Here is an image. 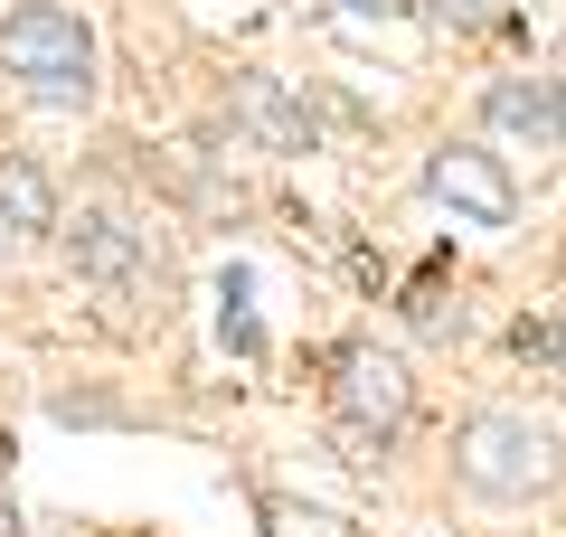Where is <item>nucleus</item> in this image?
I'll list each match as a JSON object with an SVG mask.
<instances>
[{
	"label": "nucleus",
	"mask_w": 566,
	"mask_h": 537,
	"mask_svg": "<svg viewBox=\"0 0 566 537\" xmlns=\"http://www.w3.org/2000/svg\"><path fill=\"white\" fill-rule=\"evenodd\" d=\"M0 76L39 114H85L104 95V39L66 0H10L0 10Z\"/></svg>",
	"instance_id": "obj_1"
},
{
	"label": "nucleus",
	"mask_w": 566,
	"mask_h": 537,
	"mask_svg": "<svg viewBox=\"0 0 566 537\" xmlns=\"http://www.w3.org/2000/svg\"><path fill=\"white\" fill-rule=\"evenodd\" d=\"M453 481L491 509H520V499H547L566 481V424L538 415V406H472L453 424Z\"/></svg>",
	"instance_id": "obj_2"
},
{
	"label": "nucleus",
	"mask_w": 566,
	"mask_h": 537,
	"mask_svg": "<svg viewBox=\"0 0 566 537\" xmlns=\"http://www.w3.org/2000/svg\"><path fill=\"white\" fill-rule=\"evenodd\" d=\"M322 406H331V434L359 462H378L387 443L416 424V368H406L397 349H378V339H349V349H331Z\"/></svg>",
	"instance_id": "obj_3"
},
{
	"label": "nucleus",
	"mask_w": 566,
	"mask_h": 537,
	"mask_svg": "<svg viewBox=\"0 0 566 537\" xmlns=\"http://www.w3.org/2000/svg\"><path fill=\"white\" fill-rule=\"evenodd\" d=\"M57 245H66V264H76V283H95V293H151V283L170 274V255H161V227L142 218V208H114V199H95V208H76V218L57 227Z\"/></svg>",
	"instance_id": "obj_4"
},
{
	"label": "nucleus",
	"mask_w": 566,
	"mask_h": 537,
	"mask_svg": "<svg viewBox=\"0 0 566 537\" xmlns=\"http://www.w3.org/2000/svg\"><path fill=\"white\" fill-rule=\"evenodd\" d=\"M416 179H424V199L453 208L463 227H520V170H510V151L482 141V133H444L424 151Z\"/></svg>",
	"instance_id": "obj_5"
},
{
	"label": "nucleus",
	"mask_w": 566,
	"mask_h": 537,
	"mask_svg": "<svg viewBox=\"0 0 566 537\" xmlns=\"http://www.w3.org/2000/svg\"><path fill=\"white\" fill-rule=\"evenodd\" d=\"M227 133H245L274 160H303V151H322V104L274 66H237L227 76Z\"/></svg>",
	"instance_id": "obj_6"
},
{
	"label": "nucleus",
	"mask_w": 566,
	"mask_h": 537,
	"mask_svg": "<svg viewBox=\"0 0 566 537\" xmlns=\"http://www.w3.org/2000/svg\"><path fill=\"white\" fill-rule=\"evenodd\" d=\"M482 141L528 151V170H557L566 160V95H557V76H491L482 85Z\"/></svg>",
	"instance_id": "obj_7"
},
{
	"label": "nucleus",
	"mask_w": 566,
	"mask_h": 537,
	"mask_svg": "<svg viewBox=\"0 0 566 537\" xmlns=\"http://www.w3.org/2000/svg\"><path fill=\"white\" fill-rule=\"evenodd\" d=\"M66 227V189L39 151H0V236H57Z\"/></svg>",
	"instance_id": "obj_8"
},
{
	"label": "nucleus",
	"mask_w": 566,
	"mask_h": 537,
	"mask_svg": "<svg viewBox=\"0 0 566 537\" xmlns=\"http://www.w3.org/2000/svg\"><path fill=\"white\" fill-rule=\"evenodd\" d=\"M453 255H434V264H424V274L416 283H406V293H397V320H406V330H416V339H463L472 330V312H463V293H453Z\"/></svg>",
	"instance_id": "obj_9"
},
{
	"label": "nucleus",
	"mask_w": 566,
	"mask_h": 537,
	"mask_svg": "<svg viewBox=\"0 0 566 537\" xmlns=\"http://www.w3.org/2000/svg\"><path fill=\"white\" fill-rule=\"evenodd\" d=\"M406 10H416L424 29H444V39H482V29L501 20L510 0H406Z\"/></svg>",
	"instance_id": "obj_10"
},
{
	"label": "nucleus",
	"mask_w": 566,
	"mask_h": 537,
	"mask_svg": "<svg viewBox=\"0 0 566 537\" xmlns=\"http://www.w3.org/2000/svg\"><path fill=\"white\" fill-rule=\"evenodd\" d=\"M264 537H359L340 509H312V499H264Z\"/></svg>",
	"instance_id": "obj_11"
},
{
	"label": "nucleus",
	"mask_w": 566,
	"mask_h": 537,
	"mask_svg": "<svg viewBox=\"0 0 566 537\" xmlns=\"http://www.w3.org/2000/svg\"><path fill=\"white\" fill-rule=\"evenodd\" d=\"M557 330H566V320H520L510 349H520V358H557Z\"/></svg>",
	"instance_id": "obj_12"
},
{
	"label": "nucleus",
	"mask_w": 566,
	"mask_h": 537,
	"mask_svg": "<svg viewBox=\"0 0 566 537\" xmlns=\"http://www.w3.org/2000/svg\"><path fill=\"white\" fill-rule=\"evenodd\" d=\"M10 462H20V443H10V424H0V481H10Z\"/></svg>",
	"instance_id": "obj_13"
},
{
	"label": "nucleus",
	"mask_w": 566,
	"mask_h": 537,
	"mask_svg": "<svg viewBox=\"0 0 566 537\" xmlns=\"http://www.w3.org/2000/svg\"><path fill=\"white\" fill-rule=\"evenodd\" d=\"M557 387H566V330H557Z\"/></svg>",
	"instance_id": "obj_14"
},
{
	"label": "nucleus",
	"mask_w": 566,
	"mask_h": 537,
	"mask_svg": "<svg viewBox=\"0 0 566 537\" xmlns=\"http://www.w3.org/2000/svg\"><path fill=\"white\" fill-rule=\"evenodd\" d=\"M557 95H566V76H557Z\"/></svg>",
	"instance_id": "obj_15"
}]
</instances>
